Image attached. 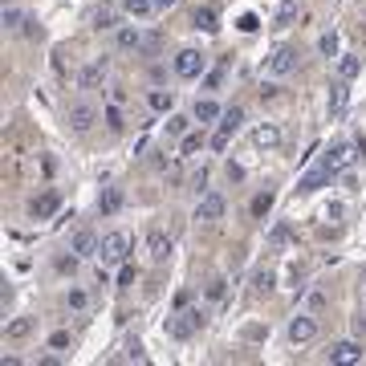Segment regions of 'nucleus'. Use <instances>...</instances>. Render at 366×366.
<instances>
[{
  "label": "nucleus",
  "mask_w": 366,
  "mask_h": 366,
  "mask_svg": "<svg viewBox=\"0 0 366 366\" xmlns=\"http://www.w3.org/2000/svg\"><path fill=\"white\" fill-rule=\"evenodd\" d=\"M200 325H204V314H200V310H183L180 318H171V321H167V334L183 342V338H191V334H195Z\"/></svg>",
  "instance_id": "6"
},
{
  "label": "nucleus",
  "mask_w": 366,
  "mask_h": 366,
  "mask_svg": "<svg viewBox=\"0 0 366 366\" xmlns=\"http://www.w3.org/2000/svg\"><path fill=\"white\" fill-rule=\"evenodd\" d=\"M363 285H366V269H363Z\"/></svg>",
  "instance_id": "47"
},
{
  "label": "nucleus",
  "mask_w": 366,
  "mask_h": 366,
  "mask_svg": "<svg viewBox=\"0 0 366 366\" xmlns=\"http://www.w3.org/2000/svg\"><path fill=\"white\" fill-rule=\"evenodd\" d=\"M187 131H191V118H187V114H171V118H167V135L183 138Z\"/></svg>",
  "instance_id": "29"
},
{
  "label": "nucleus",
  "mask_w": 366,
  "mask_h": 366,
  "mask_svg": "<svg viewBox=\"0 0 366 366\" xmlns=\"http://www.w3.org/2000/svg\"><path fill=\"white\" fill-rule=\"evenodd\" d=\"M127 252H131V236H127V232H106V236H102L98 257H102L106 265H122V261H127Z\"/></svg>",
  "instance_id": "1"
},
{
  "label": "nucleus",
  "mask_w": 366,
  "mask_h": 366,
  "mask_svg": "<svg viewBox=\"0 0 366 366\" xmlns=\"http://www.w3.org/2000/svg\"><path fill=\"white\" fill-rule=\"evenodd\" d=\"M204 69H208V57H204L200 49H180V53H175V74H180L183 82H195Z\"/></svg>",
  "instance_id": "2"
},
{
  "label": "nucleus",
  "mask_w": 366,
  "mask_h": 366,
  "mask_svg": "<svg viewBox=\"0 0 366 366\" xmlns=\"http://www.w3.org/2000/svg\"><path fill=\"white\" fill-rule=\"evenodd\" d=\"M318 338V318L314 314H297V318L289 321V342L293 346H305V342H314Z\"/></svg>",
  "instance_id": "4"
},
{
  "label": "nucleus",
  "mask_w": 366,
  "mask_h": 366,
  "mask_svg": "<svg viewBox=\"0 0 366 366\" xmlns=\"http://www.w3.org/2000/svg\"><path fill=\"white\" fill-rule=\"evenodd\" d=\"M127 363H147V350H142V342H127Z\"/></svg>",
  "instance_id": "35"
},
{
  "label": "nucleus",
  "mask_w": 366,
  "mask_h": 366,
  "mask_svg": "<svg viewBox=\"0 0 366 366\" xmlns=\"http://www.w3.org/2000/svg\"><path fill=\"white\" fill-rule=\"evenodd\" d=\"M94 122H98V110H94L90 102H74V106H69V127H74L78 135H86Z\"/></svg>",
  "instance_id": "11"
},
{
  "label": "nucleus",
  "mask_w": 366,
  "mask_h": 366,
  "mask_svg": "<svg viewBox=\"0 0 366 366\" xmlns=\"http://www.w3.org/2000/svg\"><path fill=\"white\" fill-rule=\"evenodd\" d=\"M142 41H147V37H142V29H138V25H122V29H118V37H114V45L122 49V53H131V49L142 53Z\"/></svg>",
  "instance_id": "15"
},
{
  "label": "nucleus",
  "mask_w": 366,
  "mask_h": 366,
  "mask_svg": "<svg viewBox=\"0 0 366 366\" xmlns=\"http://www.w3.org/2000/svg\"><path fill=\"white\" fill-rule=\"evenodd\" d=\"M118 12H122V4H118V8H114V4H102V8L94 12V29H98V33L118 29Z\"/></svg>",
  "instance_id": "18"
},
{
  "label": "nucleus",
  "mask_w": 366,
  "mask_h": 366,
  "mask_svg": "<svg viewBox=\"0 0 366 366\" xmlns=\"http://www.w3.org/2000/svg\"><path fill=\"white\" fill-rule=\"evenodd\" d=\"M171 248H175V244H171V236H167L163 228H151V232H147V257H151L155 265H163V261L171 257Z\"/></svg>",
  "instance_id": "8"
},
{
  "label": "nucleus",
  "mask_w": 366,
  "mask_h": 366,
  "mask_svg": "<svg viewBox=\"0 0 366 366\" xmlns=\"http://www.w3.org/2000/svg\"><path fill=\"white\" fill-rule=\"evenodd\" d=\"M350 163H354V147H350V142L330 147V151H325V159H321V167H325V171H334V175H338V171H346Z\"/></svg>",
  "instance_id": "9"
},
{
  "label": "nucleus",
  "mask_w": 366,
  "mask_h": 366,
  "mask_svg": "<svg viewBox=\"0 0 366 366\" xmlns=\"http://www.w3.org/2000/svg\"><path fill=\"white\" fill-rule=\"evenodd\" d=\"M98 248H102V240H98L90 228L74 232V240H69V252H74V257H94Z\"/></svg>",
  "instance_id": "13"
},
{
  "label": "nucleus",
  "mask_w": 366,
  "mask_h": 366,
  "mask_svg": "<svg viewBox=\"0 0 366 366\" xmlns=\"http://www.w3.org/2000/svg\"><path fill=\"white\" fill-rule=\"evenodd\" d=\"M346 78H338V82H334V86H330V98H325V114H330V118H338V114H342V110H346Z\"/></svg>",
  "instance_id": "17"
},
{
  "label": "nucleus",
  "mask_w": 366,
  "mask_h": 366,
  "mask_svg": "<svg viewBox=\"0 0 366 366\" xmlns=\"http://www.w3.org/2000/svg\"><path fill=\"white\" fill-rule=\"evenodd\" d=\"M191 21H195V29H204V33H216V29H220V17H216V8H212V4L195 8V17H191Z\"/></svg>",
  "instance_id": "21"
},
{
  "label": "nucleus",
  "mask_w": 366,
  "mask_h": 366,
  "mask_svg": "<svg viewBox=\"0 0 366 366\" xmlns=\"http://www.w3.org/2000/svg\"><path fill=\"white\" fill-rule=\"evenodd\" d=\"M318 53L321 57H342V37L330 29V33H321L318 37Z\"/></svg>",
  "instance_id": "25"
},
{
  "label": "nucleus",
  "mask_w": 366,
  "mask_h": 366,
  "mask_svg": "<svg viewBox=\"0 0 366 366\" xmlns=\"http://www.w3.org/2000/svg\"><path fill=\"white\" fill-rule=\"evenodd\" d=\"M330 363H338V366H354V363H363V338L330 346Z\"/></svg>",
  "instance_id": "10"
},
{
  "label": "nucleus",
  "mask_w": 366,
  "mask_h": 366,
  "mask_svg": "<svg viewBox=\"0 0 366 366\" xmlns=\"http://www.w3.org/2000/svg\"><path fill=\"white\" fill-rule=\"evenodd\" d=\"M257 25H261V21H257L252 12H244V17H240V29H244V33H257Z\"/></svg>",
  "instance_id": "41"
},
{
  "label": "nucleus",
  "mask_w": 366,
  "mask_h": 366,
  "mask_svg": "<svg viewBox=\"0 0 366 366\" xmlns=\"http://www.w3.org/2000/svg\"><path fill=\"white\" fill-rule=\"evenodd\" d=\"M297 69V49L293 45H277V53L269 57V78H289Z\"/></svg>",
  "instance_id": "7"
},
{
  "label": "nucleus",
  "mask_w": 366,
  "mask_h": 366,
  "mask_svg": "<svg viewBox=\"0 0 366 366\" xmlns=\"http://www.w3.org/2000/svg\"><path fill=\"white\" fill-rule=\"evenodd\" d=\"M212 151H228V135H224V131L212 135Z\"/></svg>",
  "instance_id": "43"
},
{
  "label": "nucleus",
  "mask_w": 366,
  "mask_h": 366,
  "mask_svg": "<svg viewBox=\"0 0 366 366\" xmlns=\"http://www.w3.org/2000/svg\"><path fill=\"white\" fill-rule=\"evenodd\" d=\"M252 142H257L261 151H277V147H281V127H277V122H261V127L252 131Z\"/></svg>",
  "instance_id": "16"
},
{
  "label": "nucleus",
  "mask_w": 366,
  "mask_h": 366,
  "mask_svg": "<svg viewBox=\"0 0 366 366\" xmlns=\"http://www.w3.org/2000/svg\"><path fill=\"white\" fill-rule=\"evenodd\" d=\"M118 4H122V12L135 17V21H142L147 12H155V0H118Z\"/></svg>",
  "instance_id": "28"
},
{
  "label": "nucleus",
  "mask_w": 366,
  "mask_h": 366,
  "mask_svg": "<svg viewBox=\"0 0 366 366\" xmlns=\"http://www.w3.org/2000/svg\"><path fill=\"white\" fill-rule=\"evenodd\" d=\"M200 147H204V131H187L183 142H180V155H195Z\"/></svg>",
  "instance_id": "30"
},
{
  "label": "nucleus",
  "mask_w": 366,
  "mask_h": 366,
  "mask_svg": "<svg viewBox=\"0 0 366 366\" xmlns=\"http://www.w3.org/2000/svg\"><path fill=\"white\" fill-rule=\"evenodd\" d=\"M354 338H363V342H366V310L354 314Z\"/></svg>",
  "instance_id": "39"
},
{
  "label": "nucleus",
  "mask_w": 366,
  "mask_h": 366,
  "mask_svg": "<svg viewBox=\"0 0 366 366\" xmlns=\"http://www.w3.org/2000/svg\"><path fill=\"white\" fill-rule=\"evenodd\" d=\"M301 12V0H281V8H277V17H273V25L277 29H289L293 25V17Z\"/></svg>",
  "instance_id": "23"
},
{
  "label": "nucleus",
  "mask_w": 366,
  "mask_h": 366,
  "mask_svg": "<svg viewBox=\"0 0 366 366\" xmlns=\"http://www.w3.org/2000/svg\"><path fill=\"white\" fill-rule=\"evenodd\" d=\"M330 180H334V171H325V167H318V171H310L305 180L297 183V191H301V195H314V191H318V187H325Z\"/></svg>",
  "instance_id": "19"
},
{
  "label": "nucleus",
  "mask_w": 366,
  "mask_h": 366,
  "mask_svg": "<svg viewBox=\"0 0 366 366\" xmlns=\"http://www.w3.org/2000/svg\"><path fill=\"white\" fill-rule=\"evenodd\" d=\"M358 74H363V61H358V57H350V53H342V57H338V78L354 82Z\"/></svg>",
  "instance_id": "26"
},
{
  "label": "nucleus",
  "mask_w": 366,
  "mask_h": 366,
  "mask_svg": "<svg viewBox=\"0 0 366 366\" xmlns=\"http://www.w3.org/2000/svg\"><path fill=\"white\" fill-rule=\"evenodd\" d=\"M321 305H325V293L314 289V293H310V310H321Z\"/></svg>",
  "instance_id": "45"
},
{
  "label": "nucleus",
  "mask_w": 366,
  "mask_h": 366,
  "mask_svg": "<svg viewBox=\"0 0 366 366\" xmlns=\"http://www.w3.org/2000/svg\"><path fill=\"white\" fill-rule=\"evenodd\" d=\"M252 289H257V293H269V289H273V273H269V269L257 273V285H252Z\"/></svg>",
  "instance_id": "37"
},
{
  "label": "nucleus",
  "mask_w": 366,
  "mask_h": 366,
  "mask_svg": "<svg viewBox=\"0 0 366 366\" xmlns=\"http://www.w3.org/2000/svg\"><path fill=\"white\" fill-rule=\"evenodd\" d=\"M269 208H273V191H261V195L252 200V216L261 220V216H269Z\"/></svg>",
  "instance_id": "32"
},
{
  "label": "nucleus",
  "mask_w": 366,
  "mask_h": 366,
  "mask_svg": "<svg viewBox=\"0 0 366 366\" xmlns=\"http://www.w3.org/2000/svg\"><path fill=\"white\" fill-rule=\"evenodd\" d=\"M49 346H53V350H65V346H69V334H65V330H57V334L49 338Z\"/></svg>",
  "instance_id": "40"
},
{
  "label": "nucleus",
  "mask_w": 366,
  "mask_h": 366,
  "mask_svg": "<svg viewBox=\"0 0 366 366\" xmlns=\"http://www.w3.org/2000/svg\"><path fill=\"white\" fill-rule=\"evenodd\" d=\"M29 334H33V318H12L4 325V338H8V342H21V338H29Z\"/></svg>",
  "instance_id": "24"
},
{
  "label": "nucleus",
  "mask_w": 366,
  "mask_h": 366,
  "mask_svg": "<svg viewBox=\"0 0 366 366\" xmlns=\"http://www.w3.org/2000/svg\"><path fill=\"white\" fill-rule=\"evenodd\" d=\"M220 114H224V110H220L212 98H200V102H195V110H191V118H195V122H216Z\"/></svg>",
  "instance_id": "22"
},
{
  "label": "nucleus",
  "mask_w": 366,
  "mask_h": 366,
  "mask_svg": "<svg viewBox=\"0 0 366 366\" xmlns=\"http://www.w3.org/2000/svg\"><path fill=\"white\" fill-rule=\"evenodd\" d=\"M147 106H151L155 114H171V106H175V94H171V90H151V94H147Z\"/></svg>",
  "instance_id": "20"
},
{
  "label": "nucleus",
  "mask_w": 366,
  "mask_h": 366,
  "mask_svg": "<svg viewBox=\"0 0 366 366\" xmlns=\"http://www.w3.org/2000/svg\"><path fill=\"white\" fill-rule=\"evenodd\" d=\"M240 122H244V110H240V106H232V110H224V114H220V131H224L228 138L240 131Z\"/></svg>",
  "instance_id": "27"
},
{
  "label": "nucleus",
  "mask_w": 366,
  "mask_h": 366,
  "mask_svg": "<svg viewBox=\"0 0 366 366\" xmlns=\"http://www.w3.org/2000/svg\"><path fill=\"white\" fill-rule=\"evenodd\" d=\"M21 25H25V12H21L17 4H8V8H4V29H21Z\"/></svg>",
  "instance_id": "33"
},
{
  "label": "nucleus",
  "mask_w": 366,
  "mask_h": 366,
  "mask_svg": "<svg viewBox=\"0 0 366 366\" xmlns=\"http://www.w3.org/2000/svg\"><path fill=\"white\" fill-rule=\"evenodd\" d=\"M180 0H155V12H167V8H175Z\"/></svg>",
  "instance_id": "46"
},
{
  "label": "nucleus",
  "mask_w": 366,
  "mask_h": 366,
  "mask_svg": "<svg viewBox=\"0 0 366 366\" xmlns=\"http://www.w3.org/2000/svg\"><path fill=\"white\" fill-rule=\"evenodd\" d=\"M21 33H25V37H37L41 29H37V21H33V17H25V25H21Z\"/></svg>",
  "instance_id": "44"
},
{
  "label": "nucleus",
  "mask_w": 366,
  "mask_h": 366,
  "mask_svg": "<svg viewBox=\"0 0 366 366\" xmlns=\"http://www.w3.org/2000/svg\"><path fill=\"white\" fill-rule=\"evenodd\" d=\"M102 118H106V127H110L114 135H118V131L127 127V122H122V110H118V106H106V110H102Z\"/></svg>",
  "instance_id": "31"
},
{
  "label": "nucleus",
  "mask_w": 366,
  "mask_h": 366,
  "mask_svg": "<svg viewBox=\"0 0 366 366\" xmlns=\"http://www.w3.org/2000/svg\"><path fill=\"white\" fill-rule=\"evenodd\" d=\"M106 78H110V61H106V57H98V61H90V65L78 69V86H82V90H98Z\"/></svg>",
  "instance_id": "5"
},
{
  "label": "nucleus",
  "mask_w": 366,
  "mask_h": 366,
  "mask_svg": "<svg viewBox=\"0 0 366 366\" xmlns=\"http://www.w3.org/2000/svg\"><path fill=\"white\" fill-rule=\"evenodd\" d=\"M224 293H228V281H224V277L208 281V301H224Z\"/></svg>",
  "instance_id": "34"
},
{
  "label": "nucleus",
  "mask_w": 366,
  "mask_h": 366,
  "mask_svg": "<svg viewBox=\"0 0 366 366\" xmlns=\"http://www.w3.org/2000/svg\"><path fill=\"white\" fill-rule=\"evenodd\" d=\"M127 285H135V265H122V273H118V289H127Z\"/></svg>",
  "instance_id": "38"
},
{
  "label": "nucleus",
  "mask_w": 366,
  "mask_h": 366,
  "mask_svg": "<svg viewBox=\"0 0 366 366\" xmlns=\"http://www.w3.org/2000/svg\"><path fill=\"white\" fill-rule=\"evenodd\" d=\"M122 204H127L122 187H102V195H98V212H102V216H114V212H122Z\"/></svg>",
  "instance_id": "14"
},
{
  "label": "nucleus",
  "mask_w": 366,
  "mask_h": 366,
  "mask_svg": "<svg viewBox=\"0 0 366 366\" xmlns=\"http://www.w3.org/2000/svg\"><path fill=\"white\" fill-rule=\"evenodd\" d=\"M65 301H69V310H86V305H90L86 289H69V297H65Z\"/></svg>",
  "instance_id": "36"
},
{
  "label": "nucleus",
  "mask_w": 366,
  "mask_h": 366,
  "mask_svg": "<svg viewBox=\"0 0 366 366\" xmlns=\"http://www.w3.org/2000/svg\"><path fill=\"white\" fill-rule=\"evenodd\" d=\"M57 208H61V195H57V191H45V195H37V200L29 204V216H33V220H49Z\"/></svg>",
  "instance_id": "12"
},
{
  "label": "nucleus",
  "mask_w": 366,
  "mask_h": 366,
  "mask_svg": "<svg viewBox=\"0 0 366 366\" xmlns=\"http://www.w3.org/2000/svg\"><path fill=\"white\" fill-rule=\"evenodd\" d=\"M269 240H273V244H285V240H289V228H285V224H277V228L269 232Z\"/></svg>",
  "instance_id": "42"
},
{
  "label": "nucleus",
  "mask_w": 366,
  "mask_h": 366,
  "mask_svg": "<svg viewBox=\"0 0 366 366\" xmlns=\"http://www.w3.org/2000/svg\"><path fill=\"white\" fill-rule=\"evenodd\" d=\"M224 208H228V204H224L220 191H204L200 204H195V220H200V224H216V220H224Z\"/></svg>",
  "instance_id": "3"
}]
</instances>
